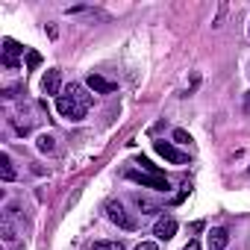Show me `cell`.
<instances>
[{
  "instance_id": "obj_1",
  "label": "cell",
  "mask_w": 250,
  "mask_h": 250,
  "mask_svg": "<svg viewBox=\"0 0 250 250\" xmlns=\"http://www.w3.org/2000/svg\"><path fill=\"white\" fill-rule=\"evenodd\" d=\"M88 106H91V94H88L80 83H71V85L65 88V94L56 97V109H59V115L68 118V121H83L85 112H88Z\"/></svg>"
},
{
  "instance_id": "obj_2",
  "label": "cell",
  "mask_w": 250,
  "mask_h": 250,
  "mask_svg": "<svg viewBox=\"0 0 250 250\" xmlns=\"http://www.w3.org/2000/svg\"><path fill=\"white\" fill-rule=\"evenodd\" d=\"M106 218H109L112 224H118L121 229H127V232H133V229L139 227V221H136L127 209H124L121 200H109V203H106Z\"/></svg>"
},
{
  "instance_id": "obj_3",
  "label": "cell",
  "mask_w": 250,
  "mask_h": 250,
  "mask_svg": "<svg viewBox=\"0 0 250 250\" xmlns=\"http://www.w3.org/2000/svg\"><path fill=\"white\" fill-rule=\"evenodd\" d=\"M127 180H133V183H139V186H145V188H156V191H168V188H171V183H168L165 177H156V174L130 171V174H127Z\"/></svg>"
},
{
  "instance_id": "obj_4",
  "label": "cell",
  "mask_w": 250,
  "mask_h": 250,
  "mask_svg": "<svg viewBox=\"0 0 250 250\" xmlns=\"http://www.w3.org/2000/svg\"><path fill=\"white\" fill-rule=\"evenodd\" d=\"M153 147H156V153H159V156H165V159H168V162H174V165H186V162H188V153L177 150V147H174V145H168V142H156Z\"/></svg>"
},
{
  "instance_id": "obj_5",
  "label": "cell",
  "mask_w": 250,
  "mask_h": 250,
  "mask_svg": "<svg viewBox=\"0 0 250 250\" xmlns=\"http://www.w3.org/2000/svg\"><path fill=\"white\" fill-rule=\"evenodd\" d=\"M21 53H24V47H21L15 39H3V65H6V68H12V71H15V68H18V56H21Z\"/></svg>"
},
{
  "instance_id": "obj_6",
  "label": "cell",
  "mask_w": 250,
  "mask_h": 250,
  "mask_svg": "<svg viewBox=\"0 0 250 250\" xmlns=\"http://www.w3.org/2000/svg\"><path fill=\"white\" fill-rule=\"evenodd\" d=\"M153 235H156L159 241H168V238H174V235H177V221H174L171 215L159 218V221L153 224Z\"/></svg>"
},
{
  "instance_id": "obj_7",
  "label": "cell",
  "mask_w": 250,
  "mask_h": 250,
  "mask_svg": "<svg viewBox=\"0 0 250 250\" xmlns=\"http://www.w3.org/2000/svg\"><path fill=\"white\" fill-rule=\"evenodd\" d=\"M85 85H88L94 94H115V88H118L112 80H106V77H100V74H88Z\"/></svg>"
},
{
  "instance_id": "obj_8",
  "label": "cell",
  "mask_w": 250,
  "mask_h": 250,
  "mask_svg": "<svg viewBox=\"0 0 250 250\" xmlns=\"http://www.w3.org/2000/svg\"><path fill=\"white\" fill-rule=\"evenodd\" d=\"M42 88H44V94H59V88H62V74H59L56 68H50V71L44 74V80H42Z\"/></svg>"
},
{
  "instance_id": "obj_9",
  "label": "cell",
  "mask_w": 250,
  "mask_h": 250,
  "mask_svg": "<svg viewBox=\"0 0 250 250\" xmlns=\"http://www.w3.org/2000/svg\"><path fill=\"white\" fill-rule=\"evenodd\" d=\"M227 241H229V232L224 227H212L209 229V250H224Z\"/></svg>"
},
{
  "instance_id": "obj_10",
  "label": "cell",
  "mask_w": 250,
  "mask_h": 250,
  "mask_svg": "<svg viewBox=\"0 0 250 250\" xmlns=\"http://www.w3.org/2000/svg\"><path fill=\"white\" fill-rule=\"evenodd\" d=\"M0 232H3V241H15L18 238V227L9 215H3V224H0Z\"/></svg>"
},
{
  "instance_id": "obj_11",
  "label": "cell",
  "mask_w": 250,
  "mask_h": 250,
  "mask_svg": "<svg viewBox=\"0 0 250 250\" xmlns=\"http://www.w3.org/2000/svg\"><path fill=\"white\" fill-rule=\"evenodd\" d=\"M0 177H3L6 183H12L15 180V168H12V159L3 153V156H0Z\"/></svg>"
},
{
  "instance_id": "obj_12",
  "label": "cell",
  "mask_w": 250,
  "mask_h": 250,
  "mask_svg": "<svg viewBox=\"0 0 250 250\" xmlns=\"http://www.w3.org/2000/svg\"><path fill=\"white\" fill-rule=\"evenodd\" d=\"M36 147H39L42 153H53V150H56V139L44 133V136H39V139H36Z\"/></svg>"
},
{
  "instance_id": "obj_13",
  "label": "cell",
  "mask_w": 250,
  "mask_h": 250,
  "mask_svg": "<svg viewBox=\"0 0 250 250\" xmlns=\"http://www.w3.org/2000/svg\"><path fill=\"white\" fill-rule=\"evenodd\" d=\"M136 203H139V209H142V215H156V212H159V206H156L153 200H147V197H139Z\"/></svg>"
},
{
  "instance_id": "obj_14",
  "label": "cell",
  "mask_w": 250,
  "mask_h": 250,
  "mask_svg": "<svg viewBox=\"0 0 250 250\" xmlns=\"http://www.w3.org/2000/svg\"><path fill=\"white\" fill-rule=\"evenodd\" d=\"M94 250H124L121 241H94Z\"/></svg>"
},
{
  "instance_id": "obj_15",
  "label": "cell",
  "mask_w": 250,
  "mask_h": 250,
  "mask_svg": "<svg viewBox=\"0 0 250 250\" xmlns=\"http://www.w3.org/2000/svg\"><path fill=\"white\" fill-rule=\"evenodd\" d=\"M27 65H30V68H39V65H42V56H39L36 50H30V53H27Z\"/></svg>"
},
{
  "instance_id": "obj_16",
  "label": "cell",
  "mask_w": 250,
  "mask_h": 250,
  "mask_svg": "<svg viewBox=\"0 0 250 250\" xmlns=\"http://www.w3.org/2000/svg\"><path fill=\"white\" fill-rule=\"evenodd\" d=\"M174 142H180V145H188L191 139H188V133H186V130H174Z\"/></svg>"
},
{
  "instance_id": "obj_17",
  "label": "cell",
  "mask_w": 250,
  "mask_h": 250,
  "mask_svg": "<svg viewBox=\"0 0 250 250\" xmlns=\"http://www.w3.org/2000/svg\"><path fill=\"white\" fill-rule=\"evenodd\" d=\"M136 250H159V244H156V241H142Z\"/></svg>"
},
{
  "instance_id": "obj_18",
  "label": "cell",
  "mask_w": 250,
  "mask_h": 250,
  "mask_svg": "<svg viewBox=\"0 0 250 250\" xmlns=\"http://www.w3.org/2000/svg\"><path fill=\"white\" fill-rule=\"evenodd\" d=\"M183 250H200V241H197V238H191V241H188Z\"/></svg>"
}]
</instances>
